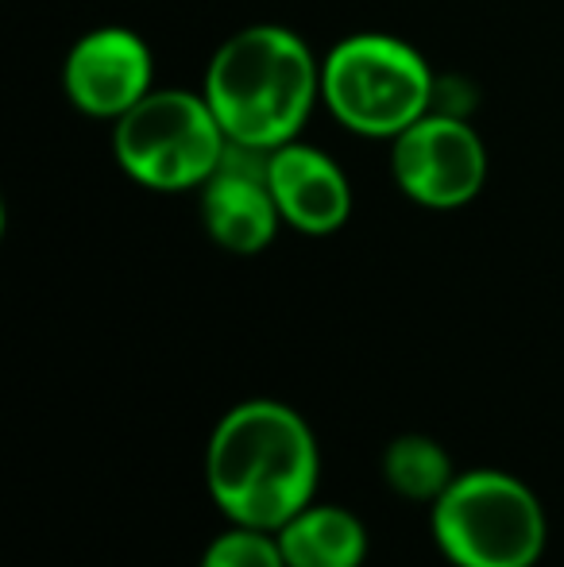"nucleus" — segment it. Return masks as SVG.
I'll use <instances>...</instances> for the list:
<instances>
[{
  "label": "nucleus",
  "instance_id": "1",
  "mask_svg": "<svg viewBox=\"0 0 564 567\" xmlns=\"http://www.w3.org/2000/svg\"><path fill=\"white\" fill-rule=\"evenodd\" d=\"M321 478V449L294 405L248 398L213 425L205 444V486L233 525L279 533L306 509Z\"/></svg>",
  "mask_w": 564,
  "mask_h": 567
},
{
  "label": "nucleus",
  "instance_id": "2",
  "mask_svg": "<svg viewBox=\"0 0 564 567\" xmlns=\"http://www.w3.org/2000/svg\"><path fill=\"white\" fill-rule=\"evenodd\" d=\"M202 93L236 147L275 151L321 105V59L283 23H248L213 51Z\"/></svg>",
  "mask_w": 564,
  "mask_h": 567
},
{
  "label": "nucleus",
  "instance_id": "3",
  "mask_svg": "<svg viewBox=\"0 0 564 567\" xmlns=\"http://www.w3.org/2000/svg\"><path fill=\"white\" fill-rule=\"evenodd\" d=\"M437 78L414 43L387 31H356L321 59V105L363 140H399L433 113Z\"/></svg>",
  "mask_w": 564,
  "mask_h": 567
},
{
  "label": "nucleus",
  "instance_id": "4",
  "mask_svg": "<svg viewBox=\"0 0 564 567\" xmlns=\"http://www.w3.org/2000/svg\"><path fill=\"white\" fill-rule=\"evenodd\" d=\"M429 529L452 567H534L545 553L542 498L511 471H460L433 502Z\"/></svg>",
  "mask_w": 564,
  "mask_h": 567
},
{
  "label": "nucleus",
  "instance_id": "5",
  "mask_svg": "<svg viewBox=\"0 0 564 567\" xmlns=\"http://www.w3.org/2000/svg\"><path fill=\"white\" fill-rule=\"evenodd\" d=\"M228 132L202 90H151L113 124V158L136 186L155 194L202 189L221 171Z\"/></svg>",
  "mask_w": 564,
  "mask_h": 567
},
{
  "label": "nucleus",
  "instance_id": "6",
  "mask_svg": "<svg viewBox=\"0 0 564 567\" xmlns=\"http://www.w3.org/2000/svg\"><path fill=\"white\" fill-rule=\"evenodd\" d=\"M391 174L422 209H464L488 186V143L464 116L433 109L391 140Z\"/></svg>",
  "mask_w": 564,
  "mask_h": 567
},
{
  "label": "nucleus",
  "instance_id": "7",
  "mask_svg": "<svg viewBox=\"0 0 564 567\" xmlns=\"http://www.w3.org/2000/svg\"><path fill=\"white\" fill-rule=\"evenodd\" d=\"M155 90V54L140 31L101 23L78 35L62 59V93L78 113L116 124Z\"/></svg>",
  "mask_w": 564,
  "mask_h": 567
},
{
  "label": "nucleus",
  "instance_id": "8",
  "mask_svg": "<svg viewBox=\"0 0 564 567\" xmlns=\"http://www.w3.org/2000/svg\"><path fill=\"white\" fill-rule=\"evenodd\" d=\"M267 155L256 147H228L221 171L205 182L202 225L217 247L233 255H259L275 244L283 228V213L267 186Z\"/></svg>",
  "mask_w": 564,
  "mask_h": 567
},
{
  "label": "nucleus",
  "instance_id": "9",
  "mask_svg": "<svg viewBox=\"0 0 564 567\" xmlns=\"http://www.w3.org/2000/svg\"><path fill=\"white\" fill-rule=\"evenodd\" d=\"M267 186L283 225L301 236H332L352 217V182L329 151L290 140L267 155Z\"/></svg>",
  "mask_w": 564,
  "mask_h": 567
},
{
  "label": "nucleus",
  "instance_id": "10",
  "mask_svg": "<svg viewBox=\"0 0 564 567\" xmlns=\"http://www.w3.org/2000/svg\"><path fill=\"white\" fill-rule=\"evenodd\" d=\"M286 567H363L368 560V529L345 506L309 502L279 533Z\"/></svg>",
  "mask_w": 564,
  "mask_h": 567
},
{
  "label": "nucleus",
  "instance_id": "11",
  "mask_svg": "<svg viewBox=\"0 0 564 567\" xmlns=\"http://www.w3.org/2000/svg\"><path fill=\"white\" fill-rule=\"evenodd\" d=\"M383 478L394 494L410 502H429L433 506L444 494V486L457 478L452 471V460L433 436L422 433H407L399 441L387 444L383 452Z\"/></svg>",
  "mask_w": 564,
  "mask_h": 567
},
{
  "label": "nucleus",
  "instance_id": "12",
  "mask_svg": "<svg viewBox=\"0 0 564 567\" xmlns=\"http://www.w3.org/2000/svg\"><path fill=\"white\" fill-rule=\"evenodd\" d=\"M197 567H286V556L275 533L228 522V529L209 540Z\"/></svg>",
  "mask_w": 564,
  "mask_h": 567
}]
</instances>
